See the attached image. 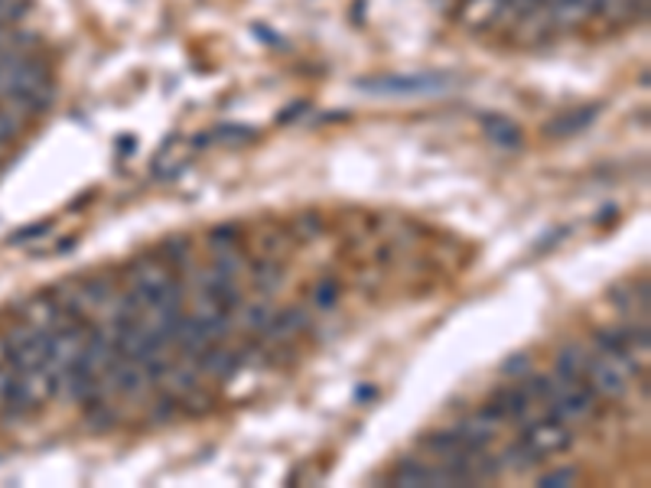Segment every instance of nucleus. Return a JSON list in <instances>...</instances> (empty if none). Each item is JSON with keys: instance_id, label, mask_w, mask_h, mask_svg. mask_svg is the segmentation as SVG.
I'll return each mask as SVG.
<instances>
[{"instance_id": "nucleus-17", "label": "nucleus", "mask_w": 651, "mask_h": 488, "mask_svg": "<svg viewBox=\"0 0 651 488\" xmlns=\"http://www.w3.org/2000/svg\"><path fill=\"white\" fill-rule=\"evenodd\" d=\"M209 141H228V144L255 141V131H251V128H238V124H225V128H215V131L209 134Z\"/></svg>"}, {"instance_id": "nucleus-8", "label": "nucleus", "mask_w": 651, "mask_h": 488, "mask_svg": "<svg viewBox=\"0 0 651 488\" xmlns=\"http://www.w3.org/2000/svg\"><path fill=\"white\" fill-rule=\"evenodd\" d=\"M483 134L501 151H521V144H524L521 128L505 115H483Z\"/></svg>"}, {"instance_id": "nucleus-25", "label": "nucleus", "mask_w": 651, "mask_h": 488, "mask_svg": "<svg viewBox=\"0 0 651 488\" xmlns=\"http://www.w3.org/2000/svg\"><path fill=\"white\" fill-rule=\"evenodd\" d=\"M69 248H75V238H69V241H62V245H59V251H62V254H66Z\"/></svg>"}, {"instance_id": "nucleus-14", "label": "nucleus", "mask_w": 651, "mask_h": 488, "mask_svg": "<svg viewBox=\"0 0 651 488\" xmlns=\"http://www.w3.org/2000/svg\"><path fill=\"white\" fill-rule=\"evenodd\" d=\"M23 124H26V115H20L7 102H0V144H10L23 131Z\"/></svg>"}, {"instance_id": "nucleus-22", "label": "nucleus", "mask_w": 651, "mask_h": 488, "mask_svg": "<svg viewBox=\"0 0 651 488\" xmlns=\"http://www.w3.org/2000/svg\"><path fill=\"white\" fill-rule=\"evenodd\" d=\"M258 287L264 290H277L281 287V267H258Z\"/></svg>"}, {"instance_id": "nucleus-12", "label": "nucleus", "mask_w": 651, "mask_h": 488, "mask_svg": "<svg viewBox=\"0 0 651 488\" xmlns=\"http://www.w3.org/2000/svg\"><path fill=\"white\" fill-rule=\"evenodd\" d=\"M583 365H587V352L577 348V345H567L564 352H557V361H554V378H583Z\"/></svg>"}, {"instance_id": "nucleus-3", "label": "nucleus", "mask_w": 651, "mask_h": 488, "mask_svg": "<svg viewBox=\"0 0 651 488\" xmlns=\"http://www.w3.org/2000/svg\"><path fill=\"white\" fill-rule=\"evenodd\" d=\"M583 381H587L593 391L606 394V397H623V394L629 391V368H626L619 358L606 355V352H593V355L587 352Z\"/></svg>"}, {"instance_id": "nucleus-13", "label": "nucleus", "mask_w": 651, "mask_h": 488, "mask_svg": "<svg viewBox=\"0 0 651 488\" xmlns=\"http://www.w3.org/2000/svg\"><path fill=\"white\" fill-rule=\"evenodd\" d=\"M501 469H511V473H524V469H531V466H537L541 463V456L524 443V440H518L514 447H508L505 453H501Z\"/></svg>"}, {"instance_id": "nucleus-9", "label": "nucleus", "mask_w": 651, "mask_h": 488, "mask_svg": "<svg viewBox=\"0 0 651 488\" xmlns=\"http://www.w3.org/2000/svg\"><path fill=\"white\" fill-rule=\"evenodd\" d=\"M596 115H600V105L573 108V111H567V115L554 118V121L547 124V134H551V138H573V134L587 131V128L596 121Z\"/></svg>"}, {"instance_id": "nucleus-11", "label": "nucleus", "mask_w": 651, "mask_h": 488, "mask_svg": "<svg viewBox=\"0 0 651 488\" xmlns=\"http://www.w3.org/2000/svg\"><path fill=\"white\" fill-rule=\"evenodd\" d=\"M241 361H245L241 352H209V348L199 352V368L218 378H232L241 368Z\"/></svg>"}, {"instance_id": "nucleus-4", "label": "nucleus", "mask_w": 651, "mask_h": 488, "mask_svg": "<svg viewBox=\"0 0 651 488\" xmlns=\"http://www.w3.org/2000/svg\"><path fill=\"white\" fill-rule=\"evenodd\" d=\"M541 460L544 456H551V453H560V450H567L570 443H573V433L567 430V424L564 420H557V417H544V420H537V424H531L528 430H524V437H521Z\"/></svg>"}, {"instance_id": "nucleus-20", "label": "nucleus", "mask_w": 651, "mask_h": 488, "mask_svg": "<svg viewBox=\"0 0 651 488\" xmlns=\"http://www.w3.org/2000/svg\"><path fill=\"white\" fill-rule=\"evenodd\" d=\"M166 258H169L173 264H186V258H189V241H186V238H169V241H166Z\"/></svg>"}, {"instance_id": "nucleus-16", "label": "nucleus", "mask_w": 651, "mask_h": 488, "mask_svg": "<svg viewBox=\"0 0 651 488\" xmlns=\"http://www.w3.org/2000/svg\"><path fill=\"white\" fill-rule=\"evenodd\" d=\"M33 0H0V26H13L29 13Z\"/></svg>"}, {"instance_id": "nucleus-19", "label": "nucleus", "mask_w": 651, "mask_h": 488, "mask_svg": "<svg viewBox=\"0 0 651 488\" xmlns=\"http://www.w3.org/2000/svg\"><path fill=\"white\" fill-rule=\"evenodd\" d=\"M335 300H339V284L329 277V281H323V284L317 287V307H320V310H332Z\"/></svg>"}, {"instance_id": "nucleus-15", "label": "nucleus", "mask_w": 651, "mask_h": 488, "mask_svg": "<svg viewBox=\"0 0 651 488\" xmlns=\"http://www.w3.org/2000/svg\"><path fill=\"white\" fill-rule=\"evenodd\" d=\"M33 33H16L13 26H0V56L7 52H26V46H33Z\"/></svg>"}, {"instance_id": "nucleus-18", "label": "nucleus", "mask_w": 651, "mask_h": 488, "mask_svg": "<svg viewBox=\"0 0 651 488\" xmlns=\"http://www.w3.org/2000/svg\"><path fill=\"white\" fill-rule=\"evenodd\" d=\"M577 483V469H554V473H547V476H541L537 479V488H567Z\"/></svg>"}, {"instance_id": "nucleus-21", "label": "nucleus", "mask_w": 651, "mask_h": 488, "mask_svg": "<svg viewBox=\"0 0 651 488\" xmlns=\"http://www.w3.org/2000/svg\"><path fill=\"white\" fill-rule=\"evenodd\" d=\"M46 231H49V222H36V225H29V228H23V231L10 235V245H23V241L39 238V235H46Z\"/></svg>"}, {"instance_id": "nucleus-5", "label": "nucleus", "mask_w": 651, "mask_h": 488, "mask_svg": "<svg viewBox=\"0 0 651 488\" xmlns=\"http://www.w3.org/2000/svg\"><path fill=\"white\" fill-rule=\"evenodd\" d=\"M49 338H52V329H39V332H33L26 342H20L16 348H10V355H7L10 368H13V371H36V368H46Z\"/></svg>"}, {"instance_id": "nucleus-24", "label": "nucleus", "mask_w": 651, "mask_h": 488, "mask_svg": "<svg viewBox=\"0 0 651 488\" xmlns=\"http://www.w3.org/2000/svg\"><path fill=\"white\" fill-rule=\"evenodd\" d=\"M528 365H531V358H528V355H514L511 361H505V365H501V371H505V374H521V371H528Z\"/></svg>"}, {"instance_id": "nucleus-7", "label": "nucleus", "mask_w": 651, "mask_h": 488, "mask_svg": "<svg viewBox=\"0 0 651 488\" xmlns=\"http://www.w3.org/2000/svg\"><path fill=\"white\" fill-rule=\"evenodd\" d=\"M531 407H534V401H531V394L518 384V388H505V391H498L495 394V401L488 404V410L505 424V420H524L528 414H531Z\"/></svg>"}, {"instance_id": "nucleus-6", "label": "nucleus", "mask_w": 651, "mask_h": 488, "mask_svg": "<svg viewBox=\"0 0 651 488\" xmlns=\"http://www.w3.org/2000/svg\"><path fill=\"white\" fill-rule=\"evenodd\" d=\"M391 486H404V488H424V486H453L447 469L443 466H424L417 460H407L394 469L391 476Z\"/></svg>"}, {"instance_id": "nucleus-23", "label": "nucleus", "mask_w": 651, "mask_h": 488, "mask_svg": "<svg viewBox=\"0 0 651 488\" xmlns=\"http://www.w3.org/2000/svg\"><path fill=\"white\" fill-rule=\"evenodd\" d=\"M307 108H310L307 102H294L291 108H284V111L277 115V121H281V124H291V121H294L297 115H307Z\"/></svg>"}, {"instance_id": "nucleus-2", "label": "nucleus", "mask_w": 651, "mask_h": 488, "mask_svg": "<svg viewBox=\"0 0 651 488\" xmlns=\"http://www.w3.org/2000/svg\"><path fill=\"white\" fill-rule=\"evenodd\" d=\"M551 404V417L564 420V424H573V420H583L593 407V388L583 381V378H554V388H551V397L544 401Z\"/></svg>"}, {"instance_id": "nucleus-10", "label": "nucleus", "mask_w": 651, "mask_h": 488, "mask_svg": "<svg viewBox=\"0 0 651 488\" xmlns=\"http://www.w3.org/2000/svg\"><path fill=\"white\" fill-rule=\"evenodd\" d=\"M304 325H307V313H304V310H297V307H291V310L274 313V317L264 323V335H268L271 342H287V338H291V335H297Z\"/></svg>"}, {"instance_id": "nucleus-1", "label": "nucleus", "mask_w": 651, "mask_h": 488, "mask_svg": "<svg viewBox=\"0 0 651 488\" xmlns=\"http://www.w3.org/2000/svg\"><path fill=\"white\" fill-rule=\"evenodd\" d=\"M453 85L443 72H421V75H378L358 79L355 88L375 98H417V95H443Z\"/></svg>"}]
</instances>
